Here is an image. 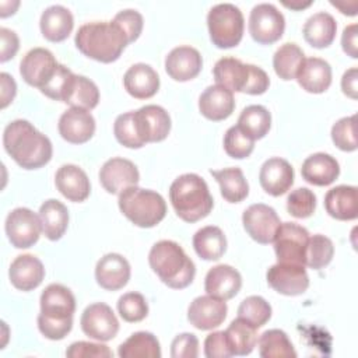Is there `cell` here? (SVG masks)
Returning a JSON list of instances; mask_svg holds the SVG:
<instances>
[{
    "label": "cell",
    "mask_w": 358,
    "mask_h": 358,
    "mask_svg": "<svg viewBox=\"0 0 358 358\" xmlns=\"http://www.w3.org/2000/svg\"><path fill=\"white\" fill-rule=\"evenodd\" d=\"M42 232L39 215L27 207L11 210L6 218V234L17 249H27L35 245Z\"/></svg>",
    "instance_id": "obj_11"
},
{
    "label": "cell",
    "mask_w": 358,
    "mask_h": 358,
    "mask_svg": "<svg viewBox=\"0 0 358 358\" xmlns=\"http://www.w3.org/2000/svg\"><path fill=\"white\" fill-rule=\"evenodd\" d=\"M119 208L126 218L141 228H151L159 224L166 214L164 197L150 189L130 186L119 194Z\"/></svg>",
    "instance_id": "obj_7"
},
{
    "label": "cell",
    "mask_w": 358,
    "mask_h": 358,
    "mask_svg": "<svg viewBox=\"0 0 358 358\" xmlns=\"http://www.w3.org/2000/svg\"><path fill=\"white\" fill-rule=\"evenodd\" d=\"M295 80L306 92L322 94L331 84V67L320 57L305 59Z\"/></svg>",
    "instance_id": "obj_31"
},
{
    "label": "cell",
    "mask_w": 358,
    "mask_h": 358,
    "mask_svg": "<svg viewBox=\"0 0 358 358\" xmlns=\"http://www.w3.org/2000/svg\"><path fill=\"white\" fill-rule=\"evenodd\" d=\"M236 126L252 140H259L268 133L271 115L263 105H249L241 112Z\"/></svg>",
    "instance_id": "obj_40"
},
{
    "label": "cell",
    "mask_w": 358,
    "mask_h": 358,
    "mask_svg": "<svg viewBox=\"0 0 358 358\" xmlns=\"http://www.w3.org/2000/svg\"><path fill=\"white\" fill-rule=\"evenodd\" d=\"M7 154L24 169H38L52 158V143L32 123L17 119L8 123L3 133Z\"/></svg>",
    "instance_id": "obj_1"
},
{
    "label": "cell",
    "mask_w": 358,
    "mask_h": 358,
    "mask_svg": "<svg viewBox=\"0 0 358 358\" xmlns=\"http://www.w3.org/2000/svg\"><path fill=\"white\" fill-rule=\"evenodd\" d=\"M259 355L262 358H295L296 352L287 333L280 329L266 330L257 338Z\"/></svg>",
    "instance_id": "obj_41"
},
{
    "label": "cell",
    "mask_w": 358,
    "mask_h": 358,
    "mask_svg": "<svg viewBox=\"0 0 358 358\" xmlns=\"http://www.w3.org/2000/svg\"><path fill=\"white\" fill-rule=\"evenodd\" d=\"M309 241L306 228L295 222H282L273 241L278 263L305 266V252Z\"/></svg>",
    "instance_id": "obj_9"
},
{
    "label": "cell",
    "mask_w": 358,
    "mask_h": 358,
    "mask_svg": "<svg viewBox=\"0 0 358 358\" xmlns=\"http://www.w3.org/2000/svg\"><path fill=\"white\" fill-rule=\"evenodd\" d=\"M134 123L141 140L147 143L162 141L171 131V117L159 105H145L133 110Z\"/></svg>",
    "instance_id": "obj_16"
},
{
    "label": "cell",
    "mask_w": 358,
    "mask_h": 358,
    "mask_svg": "<svg viewBox=\"0 0 358 358\" xmlns=\"http://www.w3.org/2000/svg\"><path fill=\"white\" fill-rule=\"evenodd\" d=\"M73 76L74 73L69 67H66L64 64H59L53 77L41 88V92L50 99L63 102Z\"/></svg>",
    "instance_id": "obj_49"
},
{
    "label": "cell",
    "mask_w": 358,
    "mask_h": 358,
    "mask_svg": "<svg viewBox=\"0 0 358 358\" xmlns=\"http://www.w3.org/2000/svg\"><path fill=\"white\" fill-rule=\"evenodd\" d=\"M285 29V18L282 13L270 3L256 4L249 15V34L262 45L277 42Z\"/></svg>",
    "instance_id": "obj_10"
},
{
    "label": "cell",
    "mask_w": 358,
    "mask_h": 358,
    "mask_svg": "<svg viewBox=\"0 0 358 358\" xmlns=\"http://www.w3.org/2000/svg\"><path fill=\"white\" fill-rule=\"evenodd\" d=\"M302 178L316 186L331 185L340 175V165L334 157L326 152L309 155L301 168Z\"/></svg>",
    "instance_id": "obj_29"
},
{
    "label": "cell",
    "mask_w": 358,
    "mask_h": 358,
    "mask_svg": "<svg viewBox=\"0 0 358 358\" xmlns=\"http://www.w3.org/2000/svg\"><path fill=\"white\" fill-rule=\"evenodd\" d=\"M303 50L292 42L281 45L273 56V67L281 80H294L305 62Z\"/></svg>",
    "instance_id": "obj_38"
},
{
    "label": "cell",
    "mask_w": 358,
    "mask_h": 358,
    "mask_svg": "<svg viewBox=\"0 0 358 358\" xmlns=\"http://www.w3.org/2000/svg\"><path fill=\"white\" fill-rule=\"evenodd\" d=\"M138 180L140 173L137 166L126 158H110L99 169V182L102 187L112 194H120L124 189L137 186Z\"/></svg>",
    "instance_id": "obj_17"
},
{
    "label": "cell",
    "mask_w": 358,
    "mask_h": 358,
    "mask_svg": "<svg viewBox=\"0 0 358 358\" xmlns=\"http://www.w3.org/2000/svg\"><path fill=\"white\" fill-rule=\"evenodd\" d=\"M242 222L248 235L262 245L271 243L281 225L275 210L263 203L249 206L242 214Z\"/></svg>",
    "instance_id": "obj_12"
},
{
    "label": "cell",
    "mask_w": 358,
    "mask_h": 358,
    "mask_svg": "<svg viewBox=\"0 0 358 358\" xmlns=\"http://www.w3.org/2000/svg\"><path fill=\"white\" fill-rule=\"evenodd\" d=\"M38 215L41 220L42 232L49 241H57L64 235L69 225V211L62 201L56 199L43 201Z\"/></svg>",
    "instance_id": "obj_33"
},
{
    "label": "cell",
    "mask_w": 358,
    "mask_h": 358,
    "mask_svg": "<svg viewBox=\"0 0 358 358\" xmlns=\"http://www.w3.org/2000/svg\"><path fill=\"white\" fill-rule=\"evenodd\" d=\"M259 182L266 193L271 196H281L287 193L294 183V169L284 158H268L260 168Z\"/></svg>",
    "instance_id": "obj_20"
},
{
    "label": "cell",
    "mask_w": 358,
    "mask_h": 358,
    "mask_svg": "<svg viewBox=\"0 0 358 358\" xmlns=\"http://www.w3.org/2000/svg\"><path fill=\"white\" fill-rule=\"evenodd\" d=\"M38 329L49 340L64 338L73 327L76 298L62 284H49L41 294Z\"/></svg>",
    "instance_id": "obj_3"
},
{
    "label": "cell",
    "mask_w": 358,
    "mask_h": 358,
    "mask_svg": "<svg viewBox=\"0 0 358 358\" xmlns=\"http://www.w3.org/2000/svg\"><path fill=\"white\" fill-rule=\"evenodd\" d=\"M199 355V340L192 333L176 336L171 344L172 358H196Z\"/></svg>",
    "instance_id": "obj_53"
},
{
    "label": "cell",
    "mask_w": 358,
    "mask_h": 358,
    "mask_svg": "<svg viewBox=\"0 0 358 358\" xmlns=\"http://www.w3.org/2000/svg\"><path fill=\"white\" fill-rule=\"evenodd\" d=\"M63 102L70 105L71 108L91 110L99 102V90L92 80L84 76L74 74Z\"/></svg>",
    "instance_id": "obj_36"
},
{
    "label": "cell",
    "mask_w": 358,
    "mask_h": 358,
    "mask_svg": "<svg viewBox=\"0 0 358 358\" xmlns=\"http://www.w3.org/2000/svg\"><path fill=\"white\" fill-rule=\"evenodd\" d=\"M207 25L210 39L217 48H234L242 41L245 28L243 14L232 3L213 6L207 14Z\"/></svg>",
    "instance_id": "obj_8"
},
{
    "label": "cell",
    "mask_w": 358,
    "mask_h": 358,
    "mask_svg": "<svg viewBox=\"0 0 358 358\" xmlns=\"http://www.w3.org/2000/svg\"><path fill=\"white\" fill-rule=\"evenodd\" d=\"M39 25L42 35L48 41L62 42L71 34L74 27V18L67 7L62 4H53L45 8L41 15Z\"/></svg>",
    "instance_id": "obj_30"
},
{
    "label": "cell",
    "mask_w": 358,
    "mask_h": 358,
    "mask_svg": "<svg viewBox=\"0 0 358 358\" xmlns=\"http://www.w3.org/2000/svg\"><path fill=\"white\" fill-rule=\"evenodd\" d=\"M169 200L178 217L186 222L207 217L214 206L206 180L197 173L178 176L169 187Z\"/></svg>",
    "instance_id": "obj_5"
},
{
    "label": "cell",
    "mask_w": 358,
    "mask_h": 358,
    "mask_svg": "<svg viewBox=\"0 0 358 358\" xmlns=\"http://www.w3.org/2000/svg\"><path fill=\"white\" fill-rule=\"evenodd\" d=\"M334 255V245L330 238L316 234L309 236L306 252H305V266L312 270H320L327 266Z\"/></svg>",
    "instance_id": "obj_42"
},
{
    "label": "cell",
    "mask_w": 358,
    "mask_h": 358,
    "mask_svg": "<svg viewBox=\"0 0 358 358\" xmlns=\"http://www.w3.org/2000/svg\"><path fill=\"white\" fill-rule=\"evenodd\" d=\"M224 331L234 355H249L257 344V329L241 317L234 319Z\"/></svg>",
    "instance_id": "obj_37"
},
{
    "label": "cell",
    "mask_w": 358,
    "mask_h": 358,
    "mask_svg": "<svg viewBox=\"0 0 358 358\" xmlns=\"http://www.w3.org/2000/svg\"><path fill=\"white\" fill-rule=\"evenodd\" d=\"M214 179L220 185L221 196L229 203H239L249 194V185L243 176V172L238 166L224 168L218 171H210Z\"/></svg>",
    "instance_id": "obj_35"
},
{
    "label": "cell",
    "mask_w": 358,
    "mask_h": 358,
    "mask_svg": "<svg viewBox=\"0 0 358 358\" xmlns=\"http://www.w3.org/2000/svg\"><path fill=\"white\" fill-rule=\"evenodd\" d=\"M204 355L207 358H229L234 355L225 331H213L206 337Z\"/></svg>",
    "instance_id": "obj_52"
},
{
    "label": "cell",
    "mask_w": 358,
    "mask_h": 358,
    "mask_svg": "<svg viewBox=\"0 0 358 358\" xmlns=\"http://www.w3.org/2000/svg\"><path fill=\"white\" fill-rule=\"evenodd\" d=\"M11 284L21 291L35 289L45 277V267L42 262L34 255L17 256L8 268Z\"/></svg>",
    "instance_id": "obj_24"
},
{
    "label": "cell",
    "mask_w": 358,
    "mask_h": 358,
    "mask_svg": "<svg viewBox=\"0 0 358 358\" xmlns=\"http://www.w3.org/2000/svg\"><path fill=\"white\" fill-rule=\"evenodd\" d=\"M213 74L215 83L231 92L260 95L264 94L270 85V78L263 69L243 63L235 57H221L217 60Z\"/></svg>",
    "instance_id": "obj_6"
},
{
    "label": "cell",
    "mask_w": 358,
    "mask_h": 358,
    "mask_svg": "<svg viewBox=\"0 0 358 358\" xmlns=\"http://www.w3.org/2000/svg\"><path fill=\"white\" fill-rule=\"evenodd\" d=\"M358 70L357 67L348 69L341 77V90L351 99H357L358 96Z\"/></svg>",
    "instance_id": "obj_56"
},
{
    "label": "cell",
    "mask_w": 358,
    "mask_h": 358,
    "mask_svg": "<svg viewBox=\"0 0 358 358\" xmlns=\"http://www.w3.org/2000/svg\"><path fill=\"white\" fill-rule=\"evenodd\" d=\"M357 24H350L344 28L343 35H341V46L343 50L352 59L358 57V50H357Z\"/></svg>",
    "instance_id": "obj_55"
},
{
    "label": "cell",
    "mask_w": 358,
    "mask_h": 358,
    "mask_svg": "<svg viewBox=\"0 0 358 358\" xmlns=\"http://www.w3.org/2000/svg\"><path fill=\"white\" fill-rule=\"evenodd\" d=\"M96 282L108 291L123 288L130 280V264L119 253H106L95 266Z\"/></svg>",
    "instance_id": "obj_22"
},
{
    "label": "cell",
    "mask_w": 358,
    "mask_h": 358,
    "mask_svg": "<svg viewBox=\"0 0 358 358\" xmlns=\"http://www.w3.org/2000/svg\"><path fill=\"white\" fill-rule=\"evenodd\" d=\"M120 358H159L161 347L157 337L150 331H136L119 345Z\"/></svg>",
    "instance_id": "obj_39"
},
{
    "label": "cell",
    "mask_w": 358,
    "mask_h": 358,
    "mask_svg": "<svg viewBox=\"0 0 358 358\" xmlns=\"http://www.w3.org/2000/svg\"><path fill=\"white\" fill-rule=\"evenodd\" d=\"M227 302L211 295L194 298L187 309V320L199 330H211L218 327L227 317Z\"/></svg>",
    "instance_id": "obj_18"
},
{
    "label": "cell",
    "mask_w": 358,
    "mask_h": 358,
    "mask_svg": "<svg viewBox=\"0 0 358 358\" xmlns=\"http://www.w3.org/2000/svg\"><path fill=\"white\" fill-rule=\"evenodd\" d=\"M268 285L278 294L295 296L303 294L309 287V275L305 266L277 263L266 274Z\"/></svg>",
    "instance_id": "obj_15"
},
{
    "label": "cell",
    "mask_w": 358,
    "mask_h": 358,
    "mask_svg": "<svg viewBox=\"0 0 358 358\" xmlns=\"http://www.w3.org/2000/svg\"><path fill=\"white\" fill-rule=\"evenodd\" d=\"M57 129L66 141L71 144H83L94 136L95 119L90 110L70 108L62 113Z\"/></svg>",
    "instance_id": "obj_19"
},
{
    "label": "cell",
    "mask_w": 358,
    "mask_h": 358,
    "mask_svg": "<svg viewBox=\"0 0 358 358\" xmlns=\"http://www.w3.org/2000/svg\"><path fill=\"white\" fill-rule=\"evenodd\" d=\"M238 317L259 329L270 320L271 306L263 296L250 295L246 296L238 306Z\"/></svg>",
    "instance_id": "obj_43"
},
{
    "label": "cell",
    "mask_w": 358,
    "mask_h": 358,
    "mask_svg": "<svg viewBox=\"0 0 358 358\" xmlns=\"http://www.w3.org/2000/svg\"><path fill=\"white\" fill-rule=\"evenodd\" d=\"M113 133L116 140L127 148H141L145 144L137 131L133 110L122 113L116 117L113 123Z\"/></svg>",
    "instance_id": "obj_45"
},
{
    "label": "cell",
    "mask_w": 358,
    "mask_h": 358,
    "mask_svg": "<svg viewBox=\"0 0 358 358\" xmlns=\"http://www.w3.org/2000/svg\"><path fill=\"white\" fill-rule=\"evenodd\" d=\"M148 263L159 280L171 288L182 289L192 284L196 266L183 248L169 239L158 241L148 253Z\"/></svg>",
    "instance_id": "obj_4"
},
{
    "label": "cell",
    "mask_w": 358,
    "mask_h": 358,
    "mask_svg": "<svg viewBox=\"0 0 358 358\" xmlns=\"http://www.w3.org/2000/svg\"><path fill=\"white\" fill-rule=\"evenodd\" d=\"M55 183L57 190L70 201H84L91 192V183L87 173L74 164L62 165L56 175Z\"/></svg>",
    "instance_id": "obj_25"
},
{
    "label": "cell",
    "mask_w": 358,
    "mask_h": 358,
    "mask_svg": "<svg viewBox=\"0 0 358 358\" xmlns=\"http://www.w3.org/2000/svg\"><path fill=\"white\" fill-rule=\"evenodd\" d=\"M337 22L334 17L326 11H319L310 15L303 25L305 41L317 49L327 48L334 41Z\"/></svg>",
    "instance_id": "obj_32"
},
{
    "label": "cell",
    "mask_w": 358,
    "mask_h": 358,
    "mask_svg": "<svg viewBox=\"0 0 358 358\" xmlns=\"http://www.w3.org/2000/svg\"><path fill=\"white\" fill-rule=\"evenodd\" d=\"M66 355L69 358H112L113 352L108 345L101 343L76 341L70 344Z\"/></svg>",
    "instance_id": "obj_50"
},
{
    "label": "cell",
    "mask_w": 358,
    "mask_h": 358,
    "mask_svg": "<svg viewBox=\"0 0 358 358\" xmlns=\"http://www.w3.org/2000/svg\"><path fill=\"white\" fill-rule=\"evenodd\" d=\"M124 90L137 99L154 96L159 90L158 73L145 63H136L123 76Z\"/></svg>",
    "instance_id": "obj_26"
},
{
    "label": "cell",
    "mask_w": 358,
    "mask_h": 358,
    "mask_svg": "<svg viewBox=\"0 0 358 358\" xmlns=\"http://www.w3.org/2000/svg\"><path fill=\"white\" fill-rule=\"evenodd\" d=\"M282 4L291 10H302V8H306L312 4V0H308V1H282Z\"/></svg>",
    "instance_id": "obj_58"
},
{
    "label": "cell",
    "mask_w": 358,
    "mask_h": 358,
    "mask_svg": "<svg viewBox=\"0 0 358 358\" xmlns=\"http://www.w3.org/2000/svg\"><path fill=\"white\" fill-rule=\"evenodd\" d=\"M331 140L337 148L343 151L357 150L355 137V115L338 119L331 127Z\"/></svg>",
    "instance_id": "obj_48"
},
{
    "label": "cell",
    "mask_w": 358,
    "mask_h": 358,
    "mask_svg": "<svg viewBox=\"0 0 358 358\" xmlns=\"http://www.w3.org/2000/svg\"><path fill=\"white\" fill-rule=\"evenodd\" d=\"M0 81H1V108H6L15 96L17 84L8 73H1Z\"/></svg>",
    "instance_id": "obj_57"
},
{
    "label": "cell",
    "mask_w": 358,
    "mask_h": 358,
    "mask_svg": "<svg viewBox=\"0 0 358 358\" xmlns=\"http://www.w3.org/2000/svg\"><path fill=\"white\" fill-rule=\"evenodd\" d=\"M117 312L129 323L141 322L148 315V303L140 292H126L117 301Z\"/></svg>",
    "instance_id": "obj_44"
},
{
    "label": "cell",
    "mask_w": 358,
    "mask_h": 358,
    "mask_svg": "<svg viewBox=\"0 0 358 358\" xmlns=\"http://www.w3.org/2000/svg\"><path fill=\"white\" fill-rule=\"evenodd\" d=\"M242 287V277L236 268L229 264H217L211 267L204 278V289L208 295L228 301L234 298Z\"/></svg>",
    "instance_id": "obj_23"
},
{
    "label": "cell",
    "mask_w": 358,
    "mask_h": 358,
    "mask_svg": "<svg viewBox=\"0 0 358 358\" xmlns=\"http://www.w3.org/2000/svg\"><path fill=\"white\" fill-rule=\"evenodd\" d=\"M324 207L330 217L340 221H351L358 215L357 187L338 185L331 187L324 196Z\"/></svg>",
    "instance_id": "obj_28"
},
{
    "label": "cell",
    "mask_w": 358,
    "mask_h": 358,
    "mask_svg": "<svg viewBox=\"0 0 358 358\" xmlns=\"http://www.w3.org/2000/svg\"><path fill=\"white\" fill-rule=\"evenodd\" d=\"M57 66L59 63L49 49L34 48L22 57L20 74L27 84L41 90L53 77Z\"/></svg>",
    "instance_id": "obj_14"
},
{
    "label": "cell",
    "mask_w": 358,
    "mask_h": 358,
    "mask_svg": "<svg viewBox=\"0 0 358 358\" xmlns=\"http://www.w3.org/2000/svg\"><path fill=\"white\" fill-rule=\"evenodd\" d=\"M0 38H1V62H7L15 56L20 48V39L17 34L8 28H0Z\"/></svg>",
    "instance_id": "obj_54"
},
{
    "label": "cell",
    "mask_w": 358,
    "mask_h": 358,
    "mask_svg": "<svg viewBox=\"0 0 358 358\" xmlns=\"http://www.w3.org/2000/svg\"><path fill=\"white\" fill-rule=\"evenodd\" d=\"M77 49L96 62L112 63L129 43L124 31L112 21H92L81 25L74 38Z\"/></svg>",
    "instance_id": "obj_2"
},
{
    "label": "cell",
    "mask_w": 358,
    "mask_h": 358,
    "mask_svg": "<svg viewBox=\"0 0 358 358\" xmlns=\"http://www.w3.org/2000/svg\"><path fill=\"white\" fill-rule=\"evenodd\" d=\"M193 248L204 260H218L227 250V238L221 228L207 225L193 235Z\"/></svg>",
    "instance_id": "obj_34"
},
{
    "label": "cell",
    "mask_w": 358,
    "mask_h": 358,
    "mask_svg": "<svg viewBox=\"0 0 358 358\" xmlns=\"http://www.w3.org/2000/svg\"><path fill=\"white\" fill-rule=\"evenodd\" d=\"M199 109L201 115L210 120H224L229 117L235 109L234 94L218 84L210 85L199 98Z\"/></svg>",
    "instance_id": "obj_27"
},
{
    "label": "cell",
    "mask_w": 358,
    "mask_h": 358,
    "mask_svg": "<svg viewBox=\"0 0 358 358\" xmlns=\"http://www.w3.org/2000/svg\"><path fill=\"white\" fill-rule=\"evenodd\" d=\"M81 330L90 338L109 341L119 331V320L112 308L103 302L88 305L80 319Z\"/></svg>",
    "instance_id": "obj_13"
},
{
    "label": "cell",
    "mask_w": 358,
    "mask_h": 358,
    "mask_svg": "<svg viewBox=\"0 0 358 358\" xmlns=\"http://www.w3.org/2000/svg\"><path fill=\"white\" fill-rule=\"evenodd\" d=\"M113 21L124 31V34L127 35L129 43L134 42L140 36L144 25L143 15L137 10H131V8L119 11L113 17Z\"/></svg>",
    "instance_id": "obj_51"
},
{
    "label": "cell",
    "mask_w": 358,
    "mask_h": 358,
    "mask_svg": "<svg viewBox=\"0 0 358 358\" xmlns=\"http://www.w3.org/2000/svg\"><path fill=\"white\" fill-rule=\"evenodd\" d=\"M255 140L246 136L238 126H232L224 136V150L231 158L242 159L252 154Z\"/></svg>",
    "instance_id": "obj_47"
},
{
    "label": "cell",
    "mask_w": 358,
    "mask_h": 358,
    "mask_svg": "<svg viewBox=\"0 0 358 358\" xmlns=\"http://www.w3.org/2000/svg\"><path fill=\"white\" fill-rule=\"evenodd\" d=\"M316 196L308 187H298L287 197V210L295 218H308L315 213Z\"/></svg>",
    "instance_id": "obj_46"
},
{
    "label": "cell",
    "mask_w": 358,
    "mask_h": 358,
    "mask_svg": "<svg viewBox=\"0 0 358 358\" xmlns=\"http://www.w3.org/2000/svg\"><path fill=\"white\" fill-rule=\"evenodd\" d=\"M203 66L201 55L192 46H176L165 57V70L175 81H189L199 76Z\"/></svg>",
    "instance_id": "obj_21"
}]
</instances>
